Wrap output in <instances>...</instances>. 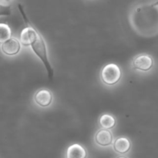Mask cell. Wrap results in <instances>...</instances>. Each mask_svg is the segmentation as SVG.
Segmentation results:
<instances>
[{
    "label": "cell",
    "instance_id": "obj_1",
    "mask_svg": "<svg viewBox=\"0 0 158 158\" xmlns=\"http://www.w3.org/2000/svg\"><path fill=\"white\" fill-rule=\"evenodd\" d=\"M32 51L41 60L44 64L45 67H46V71L48 73V77L49 79H52L53 77V69H52V66H51L50 63L48 59V53H47V47H46V43L43 39V35L38 32V35H37L36 40L34 41V43L31 45Z\"/></svg>",
    "mask_w": 158,
    "mask_h": 158
},
{
    "label": "cell",
    "instance_id": "obj_2",
    "mask_svg": "<svg viewBox=\"0 0 158 158\" xmlns=\"http://www.w3.org/2000/svg\"><path fill=\"white\" fill-rule=\"evenodd\" d=\"M122 77L120 68L114 63L106 65L102 69L100 77L103 83L108 86H113L120 81Z\"/></svg>",
    "mask_w": 158,
    "mask_h": 158
},
{
    "label": "cell",
    "instance_id": "obj_3",
    "mask_svg": "<svg viewBox=\"0 0 158 158\" xmlns=\"http://www.w3.org/2000/svg\"><path fill=\"white\" fill-rule=\"evenodd\" d=\"M132 64L134 66V69L147 72L153 67L154 60L148 54H140L133 60Z\"/></svg>",
    "mask_w": 158,
    "mask_h": 158
},
{
    "label": "cell",
    "instance_id": "obj_4",
    "mask_svg": "<svg viewBox=\"0 0 158 158\" xmlns=\"http://www.w3.org/2000/svg\"><path fill=\"white\" fill-rule=\"evenodd\" d=\"M34 101L38 106L41 107H46L49 106L52 101V94L50 90L47 89H39L34 95Z\"/></svg>",
    "mask_w": 158,
    "mask_h": 158
},
{
    "label": "cell",
    "instance_id": "obj_5",
    "mask_svg": "<svg viewBox=\"0 0 158 158\" xmlns=\"http://www.w3.org/2000/svg\"><path fill=\"white\" fill-rule=\"evenodd\" d=\"M21 49L20 41L17 39L12 38L6 41L5 43H2L1 49L2 52L7 56H15L19 52Z\"/></svg>",
    "mask_w": 158,
    "mask_h": 158
},
{
    "label": "cell",
    "instance_id": "obj_6",
    "mask_svg": "<svg viewBox=\"0 0 158 158\" xmlns=\"http://www.w3.org/2000/svg\"><path fill=\"white\" fill-rule=\"evenodd\" d=\"M113 134L108 129H102L97 132L95 142L100 147H108L113 144Z\"/></svg>",
    "mask_w": 158,
    "mask_h": 158
},
{
    "label": "cell",
    "instance_id": "obj_7",
    "mask_svg": "<svg viewBox=\"0 0 158 158\" xmlns=\"http://www.w3.org/2000/svg\"><path fill=\"white\" fill-rule=\"evenodd\" d=\"M131 148V142L127 137H119L114 141V149L117 153L120 154H125Z\"/></svg>",
    "mask_w": 158,
    "mask_h": 158
},
{
    "label": "cell",
    "instance_id": "obj_8",
    "mask_svg": "<svg viewBox=\"0 0 158 158\" xmlns=\"http://www.w3.org/2000/svg\"><path fill=\"white\" fill-rule=\"evenodd\" d=\"M86 149L78 143L69 146L66 151V158H86Z\"/></svg>",
    "mask_w": 158,
    "mask_h": 158
},
{
    "label": "cell",
    "instance_id": "obj_9",
    "mask_svg": "<svg viewBox=\"0 0 158 158\" xmlns=\"http://www.w3.org/2000/svg\"><path fill=\"white\" fill-rule=\"evenodd\" d=\"M99 122L100 126L104 129H112L116 125L115 118L110 114H103L100 117Z\"/></svg>",
    "mask_w": 158,
    "mask_h": 158
},
{
    "label": "cell",
    "instance_id": "obj_10",
    "mask_svg": "<svg viewBox=\"0 0 158 158\" xmlns=\"http://www.w3.org/2000/svg\"><path fill=\"white\" fill-rule=\"evenodd\" d=\"M12 36L10 27L6 23H0V43H3Z\"/></svg>",
    "mask_w": 158,
    "mask_h": 158
},
{
    "label": "cell",
    "instance_id": "obj_11",
    "mask_svg": "<svg viewBox=\"0 0 158 158\" xmlns=\"http://www.w3.org/2000/svg\"><path fill=\"white\" fill-rule=\"evenodd\" d=\"M12 9L11 6L8 5H3L0 3V16H6L11 15Z\"/></svg>",
    "mask_w": 158,
    "mask_h": 158
},
{
    "label": "cell",
    "instance_id": "obj_12",
    "mask_svg": "<svg viewBox=\"0 0 158 158\" xmlns=\"http://www.w3.org/2000/svg\"><path fill=\"white\" fill-rule=\"evenodd\" d=\"M152 5L154 6H158V0H157V2H154V3H153Z\"/></svg>",
    "mask_w": 158,
    "mask_h": 158
},
{
    "label": "cell",
    "instance_id": "obj_13",
    "mask_svg": "<svg viewBox=\"0 0 158 158\" xmlns=\"http://www.w3.org/2000/svg\"><path fill=\"white\" fill-rule=\"evenodd\" d=\"M118 158H127V157H118Z\"/></svg>",
    "mask_w": 158,
    "mask_h": 158
}]
</instances>
